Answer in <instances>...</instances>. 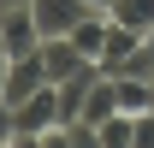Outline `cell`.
I'll return each mask as SVG.
<instances>
[{"mask_svg": "<svg viewBox=\"0 0 154 148\" xmlns=\"http://www.w3.org/2000/svg\"><path fill=\"white\" fill-rule=\"evenodd\" d=\"M12 6H30V0H0V12H12Z\"/></svg>", "mask_w": 154, "mask_h": 148, "instance_id": "9a60e30c", "label": "cell"}, {"mask_svg": "<svg viewBox=\"0 0 154 148\" xmlns=\"http://www.w3.org/2000/svg\"><path fill=\"white\" fill-rule=\"evenodd\" d=\"M89 6H95V12H113V0H89Z\"/></svg>", "mask_w": 154, "mask_h": 148, "instance_id": "2e32d148", "label": "cell"}, {"mask_svg": "<svg viewBox=\"0 0 154 148\" xmlns=\"http://www.w3.org/2000/svg\"><path fill=\"white\" fill-rule=\"evenodd\" d=\"M113 83H119V113H154V83L148 77L125 71V77H113Z\"/></svg>", "mask_w": 154, "mask_h": 148, "instance_id": "9c48e42d", "label": "cell"}, {"mask_svg": "<svg viewBox=\"0 0 154 148\" xmlns=\"http://www.w3.org/2000/svg\"><path fill=\"white\" fill-rule=\"evenodd\" d=\"M113 18L148 36V30H154V0H113Z\"/></svg>", "mask_w": 154, "mask_h": 148, "instance_id": "30bf717a", "label": "cell"}, {"mask_svg": "<svg viewBox=\"0 0 154 148\" xmlns=\"http://www.w3.org/2000/svg\"><path fill=\"white\" fill-rule=\"evenodd\" d=\"M107 30H113V12H89V18L71 30V42H77L89 59H101V48H107Z\"/></svg>", "mask_w": 154, "mask_h": 148, "instance_id": "ba28073f", "label": "cell"}, {"mask_svg": "<svg viewBox=\"0 0 154 148\" xmlns=\"http://www.w3.org/2000/svg\"><path fill=\"white\" fill-rule=\"evenodd\" d=\"M113 113H119V83L101 71V77H95V89H89V101H83V125H107Z\"/></svg>", "mask_w": 154, "mask_h": 148, "instance_id": "52a82bcc", "label": "cell"}, {"mask_svg": "<svg viewBox=\"0 0 154 148\" xmlns=\"http://www.w3.org/2000/svg\"><path fill=\"white\" fill-rule=\"evenodd\" d=\"M42 148H71V130L54 125V130H42Z\"/></svg>", "mask_w": 154, "mask_h": 148, "instance_id": "4fadbf2b", "label": "cell"}, {"mask_svg": "<svg viewBox=\"0 0 154 148\" xmlns=\"http://www.w3.org/2000/svg\"><path fill=\"white\" fill-rule=\"evenodd\" d=\"M0 36H6L12 59H18V54H36L42 48V24H36L30 6H12V12H0Z\"/></svg>", "mask_w": 154, "mask_h": 148, "instance_id": "5b68a950", "label": "cell"}, {"mask_svg": "<svg viewBox=\"0 0 154 148\" xmlns=\"http://www.w3.org/2000/svg\"><path fill=\"white\" fill-rule=\"evenodd\" d=\"M48 83H54V77H48V65H42V48H36V54H18V59H12V71H6L0 101H12V107H18V101H30V95L48 89Z\"/></svg>", "mask_w": 154, "mask_h": 148, "instance_id": "6da1fadb", "label": "cell"}, {"mask_svg": "<svg viewBox=\"0 0 154 148\" xmlns=\"http://www.w3.org/2000/svg\"><path fill=\"white\" fill-rule=\"evenodd\" d=\"M125 71H131V77H148V83H154V30L142 36V48L131 54V65H125ZM125 71H119V77H125Z\"/></svg>", "mask_w": 154, "mask_h": 148, "instance_id": "7c38bea8", "label": "cell"}, {"mask_svg": "<svg viewBox=\"0 0 154 148\" xmlns=\"http://www.w3.org/2000/svg\"><path fill=\"white\" fill-rule=\"evenodd\" d=\"M101 142L107 148H131L136 142V113H113V119L101 125Z\"/></svg>", "mask_w": 154, "mask_h": 148, "instance_id": "8fae6325", "label": "cell"}, {"mask_svg": "<svg viewBox=\"0 0 154 148\" xmlns=\"http://www.w3.org/2000/svg\"><path fill=\"white\" fill-rule=\"evenodd\" d=\"M30 12H36L42 36H71L95 6H89V0H30Z\"/></svg>", "mask_w": 154, "mask_h": 148, "instance_id": "7a4b0ae2", "label": "cell"}, {"mask_svg": "<svg viewBox=\"0 0 154 148\" xmlns=\"http://www.w3.org/2000/svg\"><path fill=\"white\" fill-rule=\"evenodd\" d=\"M12 113H18V130H36V136H42V130H54V125H65V119H59V83L36 89L30 101H18Z\"/></svg>", "mask_w": 154, "mask_h": 148, "instance_id": "277c9868", "label": "cell"}, {"mask_svg": "<svg viewBox=\"0 0 154 148\" xmlns=\"http://www.w3.org/2000/svg\"><path fill=\"white\" fill-rule=\"evenodd\" d=\"M6 71H12V48H6V36H0V89H6Z\"/></svg>", "mask_w": 154, "mask_h": 148, "instance_id": "5bb4252c", "label": "cell"}, {"mask_svg": "<svg viewBox=\"0 0 154 148\" xmlns=\"http://www.w3.org/2000/svg\"><path fill=\"white\" fill-rule=\"evenodd\" d=\"M136 48H142V30H131V24H119V18H113V30H107V48H101V59H95V65H101L107 77H119L125 65H131V54H136Z\"/></svg>", "mask_w": 154, "mask_h": 148, "instance_id": "8992f818", "label": "cell"}, {"mask_svg": "<svg viewBox=\"0 0 154 148\" xmlns=\"http://www.w3.org/2000/svg\"><path fill=\"white\" fill-rule=\"evenodd\" d=\"M42 65H48V77H54V83H65V77H77L83 65H95V59L83 54L71 36H42Z\"/></svg>", "mask_w": 154, "mask_h": 148, "instance_id": "3957f363", "label": "cell"}]
</instances>
